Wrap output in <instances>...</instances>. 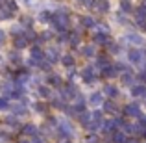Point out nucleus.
I'll return each mask as SVG.
<instances>
[{
    "mask_svg": "<svg viewBox=\"0 0 146 143\" xmlns=\"http://www.w3.org/2000/svg\"><path fill=\"white\" fill-rule=\"evenodd\" d=\"M143 60H144V54H143L141 48H131V50H129V61H131V63L141 65Z\"/></svg>",
    "mask_w": 146,
    "mask_h": 143,
    "instance_id": "f257e3e1",
    "label": "nucleus"
},
{
    "mask_svg": "<svg viewBox=\"0 0 146 143\" xmlns=\"http://www.w3.org/2000/svg\"><path fill=\"white\" fill-rule=\"evenodd\" d=\"M61 93H63V99H70V97H78V89H76L74 84H67L61 89Z\"/></svg>",
    "mask_w": 146,
    "mask_h": 143,
    "instance_id": "f03ea898",
    "label": "nucleus"
},
{
    "mask_svg": "<svg viewBox=\"0 0 146 143\" xmlns=\"http://www.w3.org/2000/svg\"><path fill=\"white\" fill-rule=\"evenodd\" d=\"M124 113L126 115H131V117H141V110H139L137 104H128L126 110H124Z\"/></svg>",
    "mask_w": 146,
    "mask_h": 143,
    "instance_id": "7ed1b4c3",
    "label": "nucleus"
},
{
    "mask_svg": "<svg viewBox=\"0 0 146 143\" xmlns=\"http://www.w3.org/2000/svg\"><path fill=\"white\" fill-rule=\"evenodd\" d=\"M111 141L113 143H128V138H126L124 132H117V130H115V132L111 134Z\"/></svg>",
    "mask_w": 146,
    "mask_h": 143,
    "instance_id": "20e7f679",
    "label": "nucleus"
},
{
    "mask_svg": "<svg viewBox=\"0 0 146 143\" xmlns=\"http://www.w3.org/2000/svg\"><path fill=\"white\" fill-rule=\"evenodd\" d=\"M32 58H33V60H37L39 63H41L43 60H46V56H44V52H43V50H41L39 47H33V48H32Z\"/></svg>",
    "mask_w": 146,
    "mask_h": 143,
    "instance_id": "39448f33",
    "label": "nucleus"
},
{
    "mask_svg": "<svg viewBox=\"0 0 146 143\" xmlns=\"http://www.w3.org/2000/svg\"><path fill=\"white\" fill-rule=\"evenodd\" d=\"M82 76H83V80H85L87 84H91V82H94V71L91 67H87V69H83V73H82Z\"/></svg>",
    "mask_w": 146,
    "mask_h": 143,
    "instance_id": "423d86ee",
    "label": "nucleus"
},
{
    "mask_svg": "<svg viewBox=\"0 0 146 143\" xmlns=\"http://www.w3.org/2000/svg\"><path fill=\"white\" fill-rule=\"evenodd\" d=\"M59 126H61V132L67 134V136H72V134H74V128H72V125L68 121H61Z\"/></svg>",
    "mask_w": 146,
    "mask_h": 143,
    "instance_id": "0eeeda50",
    "label": "nucleus"
},
{
    "mask_svg": "<svg viewBox=\"0 0 146 143\" xmlns=\"http://www.w3.org/2000/svg\"><path fill=\"white\" fill-rule=\"evenodd\" d=\"M131 95L133 97H146V86H133Z\"/></svg>",
    "mask_w": 146,
    "mask_h": 143,
    "instance_id": "6e6552de",
    "label": "nucleus"
},
{
    "mask_svg": "<svg viewBox=\"0 0 146 143\" xmlns=\"http://www.w3.org/2000/svg\"><path fill=\"white\" fill-rule=\"evenodd\" d=\"M102 102H104V99H102V95H100V93H93V95L89 97V104H91V106H100Z\"/></svg>",
    "mask_w": 146,
    "mask_h": 143,
    "instance_id": "1a4fd4ad",
    "label": "nucleus"
},
{
    "mask_svg": "<svg viewBox=\"0 0 146 143\" xmlns=\"http://www.w3.org/2000/svg\"><path fill=\"white\" fill-rule=\"evenodd\" d=\"M26 45H28V39H26L24 36H21V37H15V48H26Z\"/></svg>",
    "mask_w": 146,
    "mask_h": 143,
    "instance_id": "9d476101",
    "label": "nucleus"
},
{
    "mask_svg": "<svg viewBox=\"0 0 146 143\" xmlns=\"http://www.w3.org/2000/svg\"><path fill=\"white\" fill-rule=\"evenodd\" d=\"M96 65H98V67H102V69L109 67V60H107V56L100 54V56H98V60H96Z\"/></svg>",
    "mask_w": 146,
    "mask_h": 143,
    "instance_id": "9b49d317",
    "label": "nucleus"
},
{
    "mask_svg": "<svg viewBox=\"0 0 146 143\" xmlns=\"http://www.w3.org/2000/svg\"><path fill=\"white\" fill-rule=\"evenodd\" d=\"M94 41H96V43H102V45H109L111 43L109 37H107L106 34H96V36H94Z\"/></svg>",
    "mask_w": 146,
    "mask_h": 143,
    "instance_id": "f8f14e48",
    "label": "nucleus"
},
{
    "mask_svg": "<svg viewBox=\"0 0 146 143\" xmlns=\"http://www.w3.org/2000/svg\"><path fill=\"white\" fill-rule=\"evenodd\" d=\"M104 93H106L107 97H117L118 95V89L115 86H106V87H104Z\"/></svg>",
    "mask_w": 146,
    "mask_h": 143,
    "instance_id": "ddd939ff",
    "label": "nucleus"
},
{
    "mask_svg": "<svg viewBox=\"0 0 146 143\" xmlns=\"http://www.w3.org/2000/svg\"><path fill=\"white\" fill-rule=\"evenodd\" d=\"M117 71H118V69L117 67H106V69H104V76H107V78H115V76H117Z\"/></svg>",
    "mask_w": 146,
    "mask_h": 143,
    "instance_id": "4468645a",
    "label": "nucleus"
},
{
    "mask_svg": "<svg viewBox=\"0 0 146 143\" xmlns=\"http://www.w3.org/2000/svg\"><path fill=\"white\" fill-rule=\"evenodd\" d=\"M46 54H48V60L52 61V63L59 60V56H57V48H48V50H46Z\"/></svg>",
    "mask_w": 146,
    "mask_h": 143,
    "instance_id": "2eb2a0df",
    "label": "nucleus"
},
{
    "mask_svg": "<svg viewBox=\"0 0 146 143\" xmlns=\"http://www.w3.org/2000/svg\"><path fill=\"white\" fill-rule=\"evenodd\" d=\"M104 110L109 111V113H117V106H115V102H111V100H107V102L104 104Z\"/></svg>",
    "mask_w": 146,
    "mask_h": 143,
    "instance_id": "dca6fc26",
    "label": "nucleus"
},
{
    "mask_svg": "<svg viewBox=\"0 0 146 143\" xmlns=\"http://www.w3.org/2000/svg\"><path fill=\"white\" fill-rule=\"evenodd\" d=\"M24 134L26 136H37V128L33 125H26L24 126Z\"/></svg>",
    "mask_w": 146,
    "mask_h": 143,
    "instance_id": "f3484780",
    "label": "nucleus"
},
{
    "mask_svg": "<svg viewBox=\"0 0 146 143\" xmlns=\"http://www.w3.org/2000/svg\"><path fill=\"white\" fill-rule=\"evenodd\" d=\"M39 21H43V22H50V21H54V19H52V13H50V11H43V13L39 15Z\"/></svg>",
    "mask_w": 146,
    "mask_h": 143,
    "instance_id": "a211bd4d",
    "label": "nucleus"
},
{
    "mask_svg": "<svg viewBox=\"0 0 146 143\" xmlns=\"http://www.w3.org/2000/svg\"><path fill=\"white\" fill-rule=\"evenodd\" d=\"M128 41H129V43H133V45H143L144 43L143 37H139V36H128Z\"/></svg>",
    "mask_w": 146,
    "mask_h": 143,
    "instance_id": "6ab92c4d",
    "label": "nucleus"
},
{
    "mask_svg": "<svg viewBox=\"0 0 146 143\" xmlns=\"http://www.w3.org/2000/svg\"><path fill=\"white\" fill-rule=\"evenodd\" d=\"M91 119H93V121H96V123H104L102 121V111H98V110L91 111Z\"/></svg>",
    "mask_w": 146,
    "mask_h": 143,
    "instance_id": "aec40b11",
    "label": "nucleus"
},
{
    "mask_svg": "<svg viewBox=\"0 0 146 143\" xmlns=\"http://www.w3.org/2000/svg\"><path fill=\"white\" fill-rule=\"evenodd\" d=\"M61 61H63V65H67V67H70V65L74 63V58H72L70 54H67V56H63V58H61Z\"/></svg>",
    "mask_w": 146,
    "mask_h": 143,
    "instance_id": "412c9836",
    "label": "nucleus"
},
{
    "mask_svg": "<svg viewBox=\"0 0 146 143\" xmlns=\"http://www.w3.org/2000/svg\"><path fill=\"white\" fill-rule=\"evenodd\" d=\"M39 95L43 97V99H50V97H52V95H50V89H48V87H44V86L39 87Z\"/></svg>",
    "mask_w": 146,
    "mask_h": 143,
    "instance_id": "4be33fe9",
    "label": "nucleus"
},
{
    "mask_svg": "<svg viewBox=\"0 0 146 143\" xmlns=\"http://www.w3.org/2000/svg\"><path fill=\"white\" fill-rule=\"evenodd\" d=\"M13 111H15V115H22V113H26V108L24 106H22V104H15V106H13Z\"/></svg>",
    "mask_w": 146,
    "mask_h": 143,
    "instance_id": "5701e85b",
    "label": "nucleus"
},
{
    "mask_svg": "<svg viewBox=\"0 0 146 143\" xmlns=\"http://www.w3.org/2000/svg\"><path fill=\"white\" fill-rule=\"evenodd\" d=\"M80 121H82V125H89V121H91V113H80Z\"/></svg>",
    "mask_w": 146,
    "mask_h": 143,
    "instance_id": "b1692460",
    "label": "nucleus"
},
{
    "mask_svg": "<svg viewBox=\"0 0 146 143\" xmlns=\"http://www.w3.org/2000/svg\"><path fill=\"white\" fill-rule=\"evenodd\" d=\"M4 6H6L7 9L11 11V13H13V11L17 9V4H15V0H6V4H4Z\"/></svg>",
    "mask_w": 146,
    "mask_h": 143,
    "instance_id": "393cba45",
    "label": "nucleus"
},
{
    "mask_svg": "<svg viewBox=\"0 0 146 143\" xmlns=\"http://www.w3.org/2000/svg\"><path fill=\"white\" fill-rule=\"evenodd\" d=\"M82 22H83V26H85V28H93V26H94V21L91 17H83Z\"/></svg>",
    "mask_w": 146,
    "mask_h": 143,
    "instance_id": "a878e982",
    "label": "nucleus"
},
{
    "mask_svg": "<svg viewBox=\"0 0 146 143\" xmlns=\"http://www.w3.org/2000/svg\"><path fill=\"white\" fill-rule=\"evenodd\" d=\"M9 60L13 61L15 65H19V63H21V56H19V52H11L9 54Z\"/></svg>",
    "mask_w": 146,
    "mask_h": 143,
    "instance_id": "bb28decb",
    "label": "nucleus"
},
{
    "mask_svg": "<svg viewBox=\"0 0 146 143\" xmlns=\"http://www.w3.org/2000/svg\"><path fill=\"white\" fill-rule=\"evenodd\" d=\"M6 123H7L9 126H19V119L15 117V115H11V117H7V119H6Z\"/></svg>",
    "mask_w": 146,
    "mask_h": 143,
    "instance_id": "cd10ccee",
    "label": "nucleus"
},
{
    "mask_svg": "<svg viewBox=\"0 0 146 143\" xmlns=\"http://www.w3.org/2000/svg\"><path fill=\"white\" fill-rule=\"evenodd\" d=\"M131 78H133V76H131V75H129V73H126V75H124V76H122V84H126V86H129V84H131V82H133V80H131Z\"/></svg>",
    "mask_w": 146,
    "mask_h": 143,
    "instance_id": "c85d7f7f",
    "label": "nucleus"
},
{
    "mask_svg": "<svg viewBox=\"0 0 146 143\" xmlns=\"http://www.w3.org/2000/svg\"><path fill=\"white\" fill-rule=\"evenodd\" d=\"M83 56H94V47H85L83 48Z\"/></svg>",
    "mask_w": 146,
    "mask_h": 143,
    "instance_id": "c756f323",
    "label": "nucleus"
},
{
    "mask_svg": "<svg viewBox=\"0 0 146 143\" xmlns=\"http://www.w3.org/2000/svg\"><path fill=\"white\" fill-rule=\"evenodd\" d=\"M48 82L54 84V86H59V76H57V75H52V76L48 78Z\"/></svg>",
    "mask_w": 146,
    "mask_h": 143,
    "instance_id": "7c9ffc66",
    "label": "nucleus"
},
{
    "mask_svg": "<svg viewBox=\"0 0 146 143\" xmlns=\"http://www.w3.org/2000/svg\"><path fill=\"white\" fill-rule=\"evenodd\" d=\"M7 108H9V104H7V100L0 97V110H7Z\"/></svg>",
    "mask_w": 146,
    "mask_h": 143,
    "instance_id": "2f4dec72",
    "label": "nucleus"
},
{
    "mask_svg": "<svg viewBox=\"0 0 146 143\" xmlns=\"http://www.w3.org/2000/svg\"><path fill=\"white\" fill-rule=\"evenodd\" d=\"M78 43H80V36H76V34H74V36L70 37V45H72V47H76Z\"/></svg>",
    "mask_w": 146,
    "mask_h": 143,
    "instance_id": "473e14b6",
    "label": "nucleus"
},
{
    "mask_svg": "<svg viewBox=\"0 0 146 143\" xmlns=\"http://www.w3.org/2000/svg\"><path fill=\"white\" fill-rule=\"evenodd\" d=\"M109 52L117 54V52H118V45H115V43H109Z\"/></svg>",
    "mask_w": 146,
    "mask_h": 143,
    "instance_id": "72a5a7b5",
    "label": "nucleus"
},
{
    "mask_svg": "<svg viewBox=\"0 0 146 143\" xmlns=\"http://www.w3.org/2000/svg\"><path fill=\"white\" fill-rule=\"evenodd\" d=\"M32 143H46V141H44V138H41V136H33Z\"/></svg>",
    "mask_w": 146,
    "mask_h": 143,
    "instance_id": "f704fd0d",
    "label": "nucleus"
},
{
    "mask_svg": "<svg viewBox=\"0 0 146 143\" xmlns=\"http://www.w3.org/2000/svg\"><path fill=\"white\" fill-rule=\"evenodd\" d=\"M98 126H100V123H91V125H87V128H91V130H98Z\"/></svg>",
    "mask_w": 146,
    "mask_h": 143,
    "instance_id": "c9c22d12",
    "label": "nucleus"
},
{
    "mask_svg": "<svg viewBox=\"0 0 146 143\" xmlns=\"http://www.w3.org/2000/svg\"><path fill=\"white\" fill-rule=\"evenodd\" d=\"M122 9H124V11H129V9H131V7H129V2H128V0H124V2H122Z\"/></svg>",
    "mask_w": 146,
    "mask_h": 143,
    "instance_id": "e433bc0d",
    "label": "nucleus"
},
{
    "mask_svg": "<svg viewBox=\"0 0 146 143\" xmlns=\"http://www.w3.org/2000/svg\"><path fill=\"white\" fill-rule=\"evenodd\" d=\"M50 37H52V34H50V32H44L43 36H41V39H50Z\"/></svg>",
    "mask_w": 146,
    "mask_h": 143,
    "instance_id": "4c0bfd02",
    "label": "nucleus"
},
{
    "mask_svg": "<svg viewBox=\"0 0 146 143\" xmlns=\"http://www.w3.org/2000/svg\"><path fill=\"white\" fill-rule=\"evenodd\" d=\"M118 22H122V24H124V22H126V17H124V15H120V13H118Z\"/></svg>",
    "mask_w": 146,
    "mask_h": 143,
    "instance_id": "58836bf2",
    "label": "nucleus"
},
{
    "mask_svg": "<svg viewBox=\"0 0 146 143\" xmlns=\"http://www.w3.org/2000/svg\"><path fill=\"white\" fill-rule=\"evenodd\" d=\"M87 143H96V136H89V140H87Z\"/></svg>",
    "mask_w": 146,
    "mask_h": 143,
    "instance_id": "ea45409f",
    "label": "nucleus"
},
{
    "mask_svg": "<svg viewBox=\"0 0 146 143\" xmlns=\"http://www.w3.org/2000/svg\"><path fill=\"white\" fill-rule=\"evenodd\" d=\"M83 2H85V6H94V0H83Z\"/></svg>",
    "mask_w": 146,
    "mask_h": 143,
    "instance_id": "a19ab883",
    "label": "nucleus"
},
{
    "mask_svg": "<svg viewBox=\"0 0 146 143\" xmlns=\"http://www.w3.org/2000/svg\"><path fill=\"white\" fill-rule=\"evenodd\" d=\"M4 39H6V36H4V32H2V30H0V45L4 43Z\"/></svg>",
    "mask_w": 146,
    "mask_h": 143,
    "instance_id": "79ce46f5",
    "label": "nucleus"
},
{
    "mask_svg": "<svg viewBox=\"0 0 146 143\" xmlns=\"http://www.w3.org/2000/svg\"><path fill=\"white\" fill-rule=\"evenodd\" d=\"M37 110H39V111H44L46 108H44V104H37Z\"/></svg>",
    "mask_w": 146,
    "mask_h": 143,
    "instance_id": "37998d69",
    "label": "nucleus"
},
{
    "mask_svg": "<svg viewBox=\"0 0 146 143\" xmlns=\"http://www.w3.org/2000/svg\"><path fill=\"white\" fill-rule=\"evenodd\" d=\"M139 78H141V80H144V82H146V71H144V73H143V75H141V76H139Z\"/></svg>",
    "mask_w": 146,
    "mask_h": 143,
    "instance_id": "c03bdc74",
    "label": "nucleus"
},
{
    "mask_svg": "<svg viewBox=\"0 0 146 143\" xmlns=\"http://www.w3.org/2000/svg\"><path fill=\"white\" fill-rule=\"evenodd\" d=\"M128 143H139L137 140H128Z\"/></svg>",
    "mask_w": 146,
    "mask_h": 143,
    "instance_id": "a18cd8bd",
    "label": "nucleus"
},
{
    "mask_svg": "<svg viewBox=\"0 0 146 143\" xmlns=\"http://www.w3.org/2000/svg\"><path fill=\"white\" fill-rule=\"evenodd\" d=\"M19 143H32V141H19Z\"/></svg>",
    "mask_w": 146,
    "mask_h": 143,
    "instance_id": "49530a36",
    "label": "nucleus"
},
{
    "mask_svg": "<svg viewBox=\"0 0 146 143\" xmlns=\"http://www.w3.org/2000/svg\"><path fill=\"white\" fill-rule=\"evenodd\" d=\"M144 134H146V132H144Z\"/></svg>",
    "mask_w": 146,
    "mask_h": 143,
    "instance_id": "de8ad7c7",
    "label": "nucleus"
}]
</instances>
